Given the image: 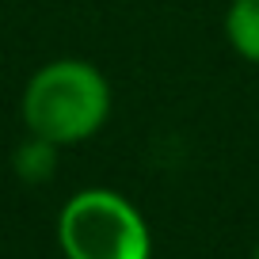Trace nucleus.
Segmentation results:
<instances>
[{"mask_svg": "<svg viewBox=\"0 0 259 259\" xmlns=\"http://www.w3.org/2000/svg\"><path fill=\"white\" fill-rule=\"evenodd\" d=\"M225 34L244 61L259 65V0H233L229 4Z\"/></svg>", "mask_w": 259, "mask_h": 259, "instance_id": "7ed1b4c3", "label": "nucleus"}, {"mask_svg": "<svg viewBox=\"0 0 259 259\" xmlns=\"http://www.w3.org/2000/svg\"><path fill=\"white\" fill-rule=\"evenodd\" d=\"M54 164H57V145L46 138H34L23 141V145L16 149V171L27 179V183H42V179L54 176Z\"/></svg>", "mask_w": 259, "mask_h": 259, "instance_id": "20e7f679", "label": "nucleus"}, {"mask_svg": "<svg viewBox=\"0 0 259 259\" xmlns=\"http://www.w3.org/2000/svg\"><path fill=\"white\" fill-rule=\"evenodd\" d=\"M65 259H149V225L122 194L92 187L65 202L57 218Z\"/></svg>", "mask_w": 259, "mask_h": 259, "instance_id": "f03ea898", "label": "nucleus"}, {"mask_svg": "<svg viewBox=\"0 0 259 259\" xmlns=\"http://www.w3.org/2000/svg\"><path fill=\"white\" fill-rule=\"evenodd\" d=\"M255 259H259V244H255Z\"/></svg>", "mask_w": 259, "mask_h": 259, "instance_id": "39448f33", "label": "nucleus"}, {"mask_svg": "<svg viewBox=\"0 0 259 259\" xmlns=\"http://www.w3.org/2000/svg\"><path fill=\"white\" fill-rule=\"evenodd\" d=\"M111 114L107 76L88 61H50L23 92V122L34 138L76 145L92 138Z\"/></svg>", "mask_w": 259, "mask_h": 259, "instance_id": "f257e3e1", "label": "nucleus"}]
</instances>
